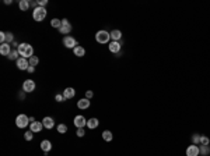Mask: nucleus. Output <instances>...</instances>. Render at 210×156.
<instances>
[{
    "label": "nucleus",
    "instance_id": "obj_3",
    "mask_svg": "<svg viewBox=\"0 0 210 156\" xmlns=\"http://www.w3.org/2000/svg\"><path fill=\"white\" fill-rule=\"evenodd\" d=\"M46 14H48V11H46L45 7H37V9L32 11V18L35 20V21L41 22L46 18Z\"/></svg>",
    "mask_w": 210,
    "mask_h": 156
},
{
    "label": "nucleus",
    "instance_id": "obj_6",
    "mask_svg": "<svg viewBox=\"0 0 210 156\" xmlns=\"http://www.w3.org/2000/svg\"><path fill=\"white\" fill-rule=\"evenodd\" d=\"M23 91H24L25 93L34 92V91H35V82H34L32 80H25V81L23 82Z\"/></svg>",
    "mask_w": 210,
    "mask_h": 156
},
{
    "label": "nucleus",
    "instance_id": "obj_20",
    "mask_svg": "<svg viewBox=\"0 0 210 156\" xmlns=\"http://www.w3.org/2000/svg\"><path fill=\"white\" fill-rule=\"evenodd\" d=\"M111 39H112V41H115V42H119V41L122 39V32L119 29L111 31Z\"/></svg>",
    "mask_w": 210,
    "mask_h": 156
},
{
    "label": "nucleus",
    "instance_id": "obj_7",
    "mask_svg": "<svg viewBox=\"0 0 210 156\" xmlns=\"http://www.w3.org/2000/svg\"><path fill=\"white\" fill-rule=\"evenodd\" d=\"M121 48H122V42H115V41H111L109 45H108L109 52H111V53H113V54H119V53H121Z\"/></svg>",
    "mask_w": 210,
    "mask_h": 156
},
{
    "label": "nucleus",
    "instance_id": "obj_14",
    "mask_svg": "<svg viewBox=\"0 0 210 156\" xmlns=\"http://www.w3.org/2000/svg\"><path fill=\"white\" fill-rule=\"evenodd\" d=\"M42 124H43V128H46V130H51V128H53V126H55V120H53L52 117L46 116V117H43Z\"/></svg>",
    "mask_w": 210,
    "mask_h": 156
},
{
    "label": "nucleus",
    "instance_id": "obj_1",
    "mask_svg": "<svg viewBox=\"0 0 210 156\" xmlns=\"http://www.w3.org/2000/svg\"><path fill=\"white\" fill-rule=\"evenodd\" d=\"M17 50H19L20 56L24 57V59H31V57L34 56V48L27 42L20 43V46L17 48Z\"/></svg>",
    "mask_w": 210,
    "mask_h": 156
},
{
    "label": "nucleus",
    "instance_id": "obj_17",
    "mask_svg": "<svg viewBox=\"0 0 210 156\" xmlns=\"http://www.w3.org/2000/svg\"><path fill=\"white\" fill-rule=\"evenodd\" d=\"M199 155L210 156V145H199Z\"/></svg>",
    "mask_w": 210,
    "mask_h": 156
},
{
    "label": "nucleus",
    "instance_id": "obj_15",
    "mask_svg": "<svg viewBox=\"0 0 210 156\" xmlns=\"http://www.w3.org/2000/svg\"><path fill=\"white\" fill-rule=\"evenodd\" d=\"M42 127H43L42 121H34V123L30 124V131H32V132H39V131H42Z\"/></svg>",
    "mask_w": 210,
    "mask_h": 156
},
{
    "label": "nucleus",
    "instance_id": "obj_21",
    "mask_svg": "<svg viewBox=\"0 0 210 156\" xmlns=\"http://www.w3.org/2000/svg\"><path fill=\"white\" fill-rule=\"evenodd\" d=\"M19 7L21 11H28V9L31 7V3L28 0H20L19 2Z\"/></svg>",
    "mask_w": 210,
    "mask_h": 156
},
{
    "label": "nucleus",
    "instance_id": "obj_16",
    "mask_svg": "<svg viewBox=\"0 0 210 156\" xmlns=\"http://www.w3.org/2000/svg\"><path fill=\"white\" fill-rule=\"evenodd\" d=\"M62 95L64 96V99H72V98H74V95H76V89L69 87V88H66V89L63 91Z\"/></svg>",
    "mask_w": 210,
    "mask_h": 156
},
{
    "label": "nucleus",
    "instance_id": "obj_37",
    "mask_svg": "<svg viewBox=\"0 0 210 156\" xmlns=\"http://www.w3.org/2000/svg\"><path fill=\"white\" fill-rule=\"evenodd\" d=\"M19 98H20V99H21V100H24V98H25V92H24V91L19 93Z\"/></svg>",
    "mask_w": 210,
    "mask_h": 156
},
{
    "label": "nucleus",
    "instance_id": "obj_36",
    "mask_svg": "<svg viewBox=\"0 0 210 156\" xmlns=\"http://www.w3.org/2000/svg\"><path fill=\"white\" fill-rule=\"evenodd\" d=\"M93 96H94V92H93V91H87V92H85V98H87V99H91Z\"/></svg>",
    "mask_w": 210,
    "mask_h": 156
},
{
    "label": "nucleus",
    "instance_id": "obj_18",
    "mask_svg": "<svg viewBox=\"0 0 210 156\" xmlns=\"http://www.w3.org/2000/svg\"><path fill=\"white\" fill-rule=\"evenodd\" d=\"M98 124H100L98 119H95V117H93V119H89V120H87V128L94 130V128H97V127H98Z\"/></svg>",
    "mask_w": 210,
    "mask_h": 156
},
{
    "label": "nucleus",
    "instance_id": "obj_24",
    "mask_svg": "<svg viewBox=\"0 0 210 156\" xmlns=\"http://www.w3.org/2000/svg\"><path fill=\"white\" fill-rule=\"evenodd\" d=\"M60 25H62V20H59V18H52L51 20V27H53V28H60Z\"/></svg>",
    "mask_w": 210,
    "mask_h": 156
},
{
    "label": "nucleus",
    "instance_id": "obj_35",
    "mask_svg": "<svg viewBox=\"0 0 210 156\" xmlns=\"http://www.w3.org/2000/svg\"><path fill=\"white\" fill-rule=\"evenodd\" d=\"M0 42L6 43V32H0Z\"/></svg>",
    "mask_w": 210,
    "mask_h": 156
},
{
    "label": "nucleus",
    "instance_id": "obj_34",
    "mask_svg": "<svg viewBox=\"0 0 210 156\" xmlns=\"http://www.w3.org/2000/svg\"><path fill=\"white\" fill-rule=\"evenodd\" d=\"M48 4V0H38V7H45Z\"/></svg>",
    "mask_w": 210,
    "mask_h": 156
},
{
    "label": "nucleus",
    "instance_id": "obj_28",
    "mask_svg": "<svg viewBox=\"0 0 210 156\" xmlns=\"http://www.w3.org/2000/svg\"><path fill=\"white\" fill-rule=\"evenodd\" d=\"M28 61H30V66L35 67L38 63H39V59H38L37 56H32V57H31V59H28Z\"/></svg>",
    "mask_w": 210,
    "mask_h": 156
},
{
    "label": "nucleus",
    "instance_id": "obj_39",
    "mask_svg": "<svg viewBox=\"0 0 210 156\" xmlns=\"http://www.w3.org/2000/svg\"><path fill=\"white\" fill-rule=\"evenodd\" d=\"M4 4H11V0H4Z\"/></svg>",
    "mask_w": 210,
    "mask_h": 156
},
{
    "label": "nucleus",
    "instance_id": "obj_13",
    "mask_svg": "<svg viewBox=\"0 0 210 156\" xmlns=\"http://www.w3.org/2000/svg\"><path fill=\"white\" fill-rule=\"evenodd\" d=\"M15 63H17V68L19 70H28V67H30V61H28V59H24V57H20Z\"/></svg>",
    "mask_w": 210,
    "mask_h": 156
},
{
    "label": "nucleus",
    "instance_id": "obj_11",
    "mask_svg": "<svg viewBox=\"0 0 210 156\" xmlns=\"http://www.w3.org/2000/svg\"><path fill=\"white\" fill-rule=\"evenodd\" d=\"M185 153H186V156H199V146L198 145H189L188 148H186V150H185Z\"/></svg>",
    "mask_w": 210,
    "mask_h": 156
},
{
    "label": "nucleus",
    "instance_id": "obj_29",
    "mask_svg": "<svg viewBox=\"0 0 210 156\" xmlns=\"http://www.w3.org/2000/svg\"><path fill=\"white\" fill-rule=\"evenodd\" d=\"M14 42V35H13L11 32H6V43H11Z\"/></svg>",
    "mask_w": 210,
    "mask_h": 156
},
{
    "label": "nucleus",
    "instance_id": "obj_2",
    "mask_svg": "<svg viewBox=\"0 0 210 156\" xmlns=\"http://www.w3.org/2000/svg\"><path fill=\"white\" fill-rule=\"evenodd\" d=\"M109 39H111V32H108V31L101 29L95 33V41H97L98 43H102V45L109 43Z\"/></svg>",
    "mask_w": 210,
    "mask_h": 156
},
{
    "label": "nucleus",
    "instance_id": "obj_23",
    "mask_svg": "<svg viewBox=\"0 0 210 156\" xmlns=\"http://www.w3.org/2000/svg\"><path fill=\"white\" fill-rule=\"evenodd\" d=\"M102 139L105 142H111L113 139V134L109 131V130H105V131L102 132Z\"/></svg>",
    "mask_w": 210,
    "mask_h": 156
},
{
    "label": "nucleus",
    "instance_id": "obj_22",
    "mask_svg": "<svg viewBox=\"0 0 210 156\" xmlns=\"http://www.w3.org/2000/svg\"><path fill=\"white\" fill-rule=\"evenodd\" d=\"M73 53H74V56H77V57H83L85 54V49L83 48V46H76V48L73 49Z\"/></svg>",
    "mask_w": 210,
    "mask_h": 156
},
{
    "label": "nucleus",
    "instance_id": "obj_27",
    "mask_svg": "<svg viewBox=\"0 0 210 156\" xmlns=\"http://www.w3.org/2000/svg\"><path fill=\"white\" fill-rule=\"evenodd\" d=\"M200 137H202V135H199V134H193V135H192V144H193V145H199V144H200Z\"/></svg>",
    "mask_w": 210,
    "mask_h": 156
},
{
    "label": "nucleus",
    "instance_id": "obj_8",
    "mask_svg": "<svg viewBox=\"0 0 210 156\" xmlns=\"http://www.w3.org/2000/svg\"><path fill=\"white\" fill-rule=\"evenodd\" d=\"M59 32L60 33H70L72 32V24L69 22V20H62V25H60V28H59Z\"/></svg>",
    "mask_w": 210,
    "mask_h": 156
},
{
    "label": "nucleus",
    "instance_id": "obj_5",
    "mask_svg": "<svg viewBox=\"0 0 210 156\" xmlns=\"http://www.w3.org/2000/svg\"><path fill=\"white\" fill-rule=\"evenodd\" d=\"M62 42H63V45L66 46L67 49H74V48H76V46H79V43H77V41L73 38V36H70V35H66V36H64V38H63V41H62Z\"/></svg>",
    "mask_w": 210,
    "mask_h": 156
},
{
    "label": "nucleus",
    "instance_id": "obj_31",
    "mask_svg": "<svg viewBox=\"0 0 210 156\" xmlns=\"http://www.w3.org/2000/svg\"><path fill=\"white\" fill-rule=\"evenodd\" d=\"M32 138H34L32 131H27V132H24V139H25V141H32Z\"/></svg>",
    "mask_w": 210,
    "mask_h": 156
},
{
    "label": "nucleus",
    "instance_id": "obj_26",
    "mask_svg": "<svg viewBox=\"0 0 210 156\" xmlns=\"http://www.w3.org/2000/svg\"><path fill=\"white\" fill-rule=\"evenodd\" d=\"M56 130H58L59 134H66L67 132V126L66 124H59V126L56 127Z\"/></svg>",
    "mask_w": 210,
    "mask_h": 156
},
{
    "label": "nucleus",
    "instance_id": "obj_4",
    "mask_svg": "<svg viewBox=\"0 0 210 156\" xmlns=\"http://www.w3.org/2000/svg\"><path fill=\"white\" fill-rule=\"evenodd\" d=\"M30 124V117L25 116V114H19L15 117V126L19 128H25V127Z\"/></svg>",
    "mask_w": 210,
    "mask_h": 156
},
{
    "label": "nucleus",
    "instance_id": "obj_38",
    "mask_svg": "<svg viewBox=\"0 0 210 156\" xmlns=\"http://www.w3.org/2000/svg\"><path fill=\"white\" fill-rule=\"evenodd\" d=\"M27 71H28V72H30V74H31V72H34V71H35V67L30 66V67H28V70H27Z\"/></svg>",
    "mask_w": 210,
    "mask_h": 156
},
{
    "label": "nucleus",
    "instance_id": "obj_10",
    "mask_svg": "<svg viewBox=\"0 0 210 156\" xmlns=\"http://www.w3.org/2000/svg\"><path fill=\"white\" fill-rule=\"evenodd\" d=\"M90 106H91V102H90V99H87V98H83V99L77 100V107H79L80 110H87Z\"/></svg>",
    "mask_w": 210,
    "mask_h": 156
},
{
    "label": "nucleus",
    "instance_id": "obj_30",
    "mask_svg": "<svg viewBox=\"0 0 210 156\" xmlns=\"http://www.w3.org/2000/svg\"><path fill=\"white\" fill-rule=\"evenodd\" d=\"M199 145H210L209 137H206V135H202V137H200V144H199Z\"/></svg>",
    "mask_w": 210,
    "mask_h": 156
},
{
    "label": "nucleus",
    "instance_id": "obj_9",
    "mask_svg": "<svg viewBox=\"0 0 210 156\" xmlns=\"http://www.w3.org/2000/svg\"><path fill=\"white\" fill-rule=\"evenodd\" d=\"M73 123H74V126H76L77 128H84V127L87 126V120H85V117L81 116V114H79V116L74 117Z\"/></svg>",
    "mask_w": 210,
    "mask_h": 156
},
{
    "label": "nucleus",
    "instance_id": "obj_12",
    "mask_svg": "<svg viewBox=\"0 0 210 156\" xmlns=\"http://www.w3.org/2000/svg\"><path fill=\"white\" fill-rule=\"evenodd\" d=\"M11 45H10V43H2V45H0V54H2V56H7L9 57L10 56V53H11Z\"/></svg>",
    "mask_w": 210,
    "mask_h": 156
},
{
    "label": "nucleus",
    "instance_id": "obj_19",
    "mask_svg": "<svg viewBox=\"0 0 210 156\" xmlns=\"http://www.w3.org/2000/svg\"><path fill=\"white\" fill-rule=\"evenodd\" d=\"M41 149H42V152H51V149H52V144H51V141H48V139H43L42 142H41Z\"/></svg>",
    "mask_w": 210,
    "mask_h": 156
},
{
    "label": "nucleus",
    "instance_id": "obj_25",
    "mask_svg": "<svg viewBox=\"0 0 210 156\" xmlns=\"http://www.w3.org/2000/svg\"><path fill=\"white\" fill-rule=\"evenodd\" d=\"M20 53H19V50H17V49H13V50H11V53H10V56H9V59H10V60H15V61H17V60H19V59H20Z\"/></svg>",
    "mask_w": 210,
    "mask_h": 156
},
{
    "label": "nucleus",
    "instance_id": "obj_32",
    "mask_svg": "<svg viewBox=\"0 0 210 156\" xmlns=\"http://www.w3.org/2000/svg\"><path fill=\"white\" fill-rule=\"evenodd\" d=\"M76 134H77V137H79V138H83V137L85 135V130L84 128H79Z\"/></svg>",
    "mask_w": 210,
    "mask_h": 156
},
{
    "label": "nucleus",
    "instance_id": "obj_33",
    "mask_svg": "<svg viewBox=\"0 0 210 156\" xmlns=\"http://www.w3.org/2000/svg\"><path fill=\"white\" fill-rule=\"evenodd\" d=\"M55 100H56V102L60 103V102H63V100H66V99H64V96L62 95V93H58V95L55 96Z\"/></svg>",
    "mask_w": 210,
    "mask_h": 156
}]
</instances>
